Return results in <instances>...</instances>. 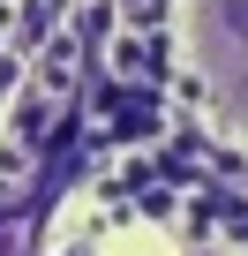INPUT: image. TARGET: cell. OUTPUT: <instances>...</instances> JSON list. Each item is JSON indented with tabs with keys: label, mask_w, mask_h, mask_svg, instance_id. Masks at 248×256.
Masks as SVG:
<instances>
[{
	"label": "cell",
	"mask_w": 248,
	"mask_h": 256,
	"mask_svg": "<svg viewBox=\"0 0 248 256\" xmlns=\"http://www.w3.org/2000/svg\"><path fill=\"white\" fill-rule=\"evenodd\" d=\"M211 53H218V68L248 60V0H211Z\"/></svg>",
	"instance_id": "obj_1"
}]
</instances>
